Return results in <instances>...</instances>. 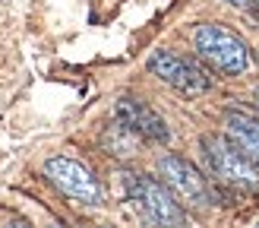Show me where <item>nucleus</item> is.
Returning a JSON list of instances; mask_svg holds the SVG:
<instances>
[{
	"label": "nucleus",
	"mask_w": 259,
	"mask_h": 228,
	"mask_svg": "<svg viewBox=\"0 0 259 228\" xmlns=\"http://www.w3.org/2000/svg\"><path fill=\"white\" fill-rule=\"evenodd\" d=\"M225 136L234 143L250 162L259 165V118L243 111H228L225 114Z\"/></svg>",
	"instance_id": "nucleus-8"
},
{
	"label": "nucleus",
	"mask_w": 259,
	"mask_h": 228,
	"mask_svg": "<svg viewBox=\"0 0 259 228\" xmlns=\"http://www.w3.org/2000/svg\"><path fill=\"white\" fill-rule=\"evenodd\" d=\"M228 4L237 10H247V13H259V0H228Z\"/></svg>",
	"instance_id": "nucleus-10"
},
{
	"label": "nucleus",
	"mask_w": 259,
	"mask_h": 228,
	"mask_svg": "<svg viewBox=\"0 0 259 228\" xmlns=\"http://www.w3.org/2000/svg\"><path fill=\"white\" fill-rule=\"evenodd\" d=\"M146 67H149L152 76H158L164 86H171L184 95H202V92L212 89V76L205 73L199 63L180 57L174 51H152Z\"/></svg>",
	"instance_id": "nucleus-4"
},
{
	"label": "nucleus",
	"mask_w": 259,
	"mask_h": 228,
	"mask_svg": "<svg viewBox=\"0 0 259 228\" xmlns=\"http://www.w3.org/2000/svg\"><path fill=\"white\" fill-rule=\"evenodd\" d=\"M126 197L133 209L152 225H184L187 212L171 197V187L149 174H126Z\"/></svg>",
	"instance_id": "nucleus-3"
},
{
	"label": "nucleus",
	"mask_w": 259,
	"mask_h": 228,
	"mask_svg": "<svg viewBox=\"0 0 259 228\" xmlns=\"http://www.w3.org/2000/svg\"><path fill=\"white\" fill-rule=\"evenodd\" d=\"M193 48L196 54L209 63L212 70L225 73V76H237V73H247L250 70V48L243 45V38H237L231 29L218 22H202L193 29Z\"/></svg>",
	"instance_id": "nucleus-1"
},
{
	"label": "nucleus",
	"mask_w": 259,
	"mask_h": 228,
	"mask_svg": "<svg viewBox=\"0 0 259 228\" xmlns=\"http://www.w3.org/2000/svg\"><path fill=\"white\" fill-rule=\"evenodd\" d=\"M202 159L209 165L212 177L234 190H259V165L250 162L243 152L222 136H202Z\"/></svg>",
	"instance_id": "nucleus-2"
},
{
	"label": "nucleus",
	"mask_w": 259,
	"mask_h": 228,
	"mask_svg": "<svg viewBox=\"0 0 259 228\" xmlns=\"http://www.w3.org/2000/svg\"><path fill=\"white\" fill-rule=\"evenodd\" d=\"M136 139H139V136L130 130V127H123V124L117 121L114 127H108V130H105L101 143H105L108 156H120V159H126V156H133V152H136Z\"/></svg>",
	"instance_id": "nucleus-9"
},
{
	"label": "nucleus",
	"mask_w": 259,
	"mask_h": 228,
	"mask_svg": "<svg viewBox=\"0 0 259 228\" xmlns=\"http://www.w3.org/2000/svg\"><path fill=\"white\" fill-rule=\"evenodd\" d=\"M256 105H259V89H256Z\"/></svg>",
	"instance_id": "nucleus-11"
},
{
	"label": "nucleus",
	"mask_w": 259,
	"mask_h": 228,
	"mask_svg": "<svg viewBox=\"0 0 259 228\" xmlns=\"http://www.w3.org/2000/svg\"><path fill=\"white\" fill-rule=\"evenodd\" d=\"M158 174L184 203H193V206H209L212 203V187L193 162L167 152V156L158 159Z\"/></svg>",
	"instance_id": "nucleus-6"
},
{
	"label": "nucleus",
	"mask_w": 259,
	"mask_h": 228,
	"mask_svg": "<svg viewBox=\"0 0 259 228\" xmlns=\"http://www.w3.org/2000/svg\"><path fill=\"white\" fill-rule=\"evenodd\" d=\"M45 177L60 190L63 197H70V200L89 203V206L101 203V184H98V177L89 171L82 162H76V159H67V156L48 159L45 162Z\"/></svg>",
	"instance_id": "nucleus-5"
},
{
	"label": "nucleus",
	"mask_w": 259,
	"mask_h": 228,
	"mask_svg": "<svg viewBox=\"0 0 259 228\" xmlns=\"http://www.w3.org/2000/svg\"><path fill=\"white\" fill-rule=\"evenodd\" d=\"M114 118H117L123 127H130L139 139H149V143H167L171 139V130L158 111H152L146 101L139 98H117L114 105Z\"/></svg>",
	"instance_id": "nucleus-7"
}]
</instances>
